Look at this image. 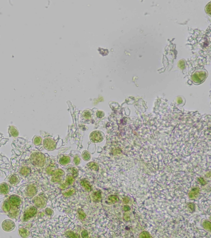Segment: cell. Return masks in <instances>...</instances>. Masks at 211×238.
<instances>
[{
	"label": "cell",
	"mask_w": 211,
	"mask_h": 238,
	"mask_svg": "<svg viewBox=\"0 0 211 238\" xmlns=\"http://www.w3.org/2000/svg\"><path fill=\"white\" fill-rule=\"evenodd\" d=\"M31 160L33 164L37 167L43 166L45 162L44 155L40 152H36L32 154Z\"/></svg>",
	"instance_id": "obj_1"
},
{
	"label": "cell",
	"mask_w": 211,
	"mask_h": 238,
	"mask_svg": "<svg viewBox=\"0 0 211 238\" xmlns=\"http://www.w3.org/2000/svg\"><path fill=\"white\" fill-rule=\"evenodd\" d=\"M104 134L102 131H95L90 134V140L93 143H100L104 139Z\"/></svg>",
	"instance_id": "obj_2"
},
{
	"label": "cell",
	"mask_w": 211,
	"mask_h": 238,
	"mask_svg": "<svg viewBox=\"0 0 211 238\" xmlns=\"http://www.w3.org/2000/svg\"><path fill=\"white\" fill-rule=\"evenodd\" d=\"M207 75V73L205 70H200L193 74V79L196 83H200L205 80Z\"/></svg>",
	"instance_id": "obj_3"
},
{
	"label": "cell",
	"mask_w": 211,
	"mask_h": 238,
	"mask_svg": "<svg viewBox=\"0 0 211 238\" xmlns=\"http://www.w3.org/2000/svg\"><path fill=\"white\" fill-rule=\"evenodd\" d=\"M37 209L34 206H31L27 209L24 215V220L26 221L33 218L37 213Z\"/></svg>",
	"instance_id": "obj_4"
},
{
	"label": "cell",
	"mask_w": 211,
	"mask_h": 238,
	"mask_svg": "<svg viewBox=\"0 0 211 238\" xmlns=\"http://www.w3.org/2000/svg\"><path fill=\"white\" fill-rule=\"evenodd\" d=\"M43 146L44 148L48 150H53L56 147V143L52 139L46 138L43 140Z\"/></svg>",
	"instance_id": "obj_5"
},
{
	"label": "cell",
	"mask_w": 211,
	"mask_h": 238,
	"mask_svg": "<svg viewBox=\"0 0 211 238\" xmlns=\"http://www.w3.org/2000/svg\"><path fill=\"white\" fill-rule=\"evenodd\" d=\"M33 202L36 206L40 208H43L46 206L47 202L45 199L42 196H36L33 200Z\"/></svg>",
	"instance_id": "obj_6"
},
{
	"label": "cell",
	"mask_w": 211,
	"mask_h": 238,
	"mask_svg": "<svg viewBox=\"0 0 211 238\" xmlns=\"http://www.w3.org/2000/svg\"><path fill=\"white\" fill-rule=\"evenodd\" d=\"M65 174L64 172L61 169H57L55 172L51 179V181L54 183L61 182L62 177Z\"/></svg>",
	"instance_id": "obj_7"
},
{
	"label": "cell",
	"mask_w": 211,
	"mask_h": 238,
	"mask_svg": "<svg viewBox=\"0 0 211 238\" xmlns=\"http://www.w3.org/2000/svg\"><path fill=\"white\" fill-rule=\"evenodd\" d=\"M2 226L4 230L6 232H10L14 229L15 227V224L13 221L6 220L3 221Z\"/></svg>",
	"instance_id": "obj_8"
},
{
	"label": "cell",
	"mask_w": 211,
	"mask_h": 238,
	"mask_svg": "<svg viewBox=\"0 0 211 238\" xmlns=\"http://www.w3.org/2000/svg\"><path fill=\"white\" fill-rule=\"evenodd\" d=\"M10 202L14 206H18L20 204L21 200L19 196L15 195H12L9 197Z\"/></svg>",
	"instance_id": "obj_9"
},
{
	"label": "cell",
	"mask_w": 211,
	"mask_h": 238,
	"mask_svg": "<svg viewBox=\"0 0 211 238\" xmlns=\"http://www.w3.org/2000/svg\"><path fill=\"white\" fill-rule=\"evenodd\" d=\"M91 197L93 201L99 202L102 199V191L99 189L94 191L91 195Z\"/></svg>",
	"instance_id": "obj_10"
},
{
	"label": "cell",
	"mask_w": 211,
	"mask_h": 238,
	"mask_svg": "<svg viewBox=\"0 0 211 238\" xmlns=\"http://www.w3.org/2000/svg\"><path fill=\"white\" fill-rule=\"evenodd\" d=\"M74 180L72 176H70V175L67 176L66 177V180L65 181V183L61 186V188L62 189H63V188H66L67 186H71V185L73 184V183H74Z\"/></svg>",
	"instance_id": "obj_11"
},
{
	"label": "cell",
	"mask_w": 211,
	"mask_h": 238,
	"mask_svg": "<svg viewBox=\"0 0 211 238\" xmlns=\"http://www.w3.org/2000/svg\"><path fill=\"white\" fill-rule=\"evenodd\" d=\"M9 192V187L6 183H3L0 184V194L5 195Z\"/></svg>",
	"instance_id": "obj_12"
},
{
	"label": "cell",
	"mask_w": 211,
	"mask_h": 238,
	"mask_svg": "<svg viewBox=\"0 0 211 238\" xmlns=\"http://www.w3.org/2000/svg\"><path fill=\"white\" fill-rule=\"evenodd\" d=\"M80 184L81 185V186L84 188H85V190H86L87 191H88V192H90L91 191L92 186H91V185H90V182L87 180H86V179L82 180L81 181Z\"/></svg>",
	"instance_id": "obj_13"
},
{
	"label": "cell",
	"mask_w": 211,
	"mask_h": 238,
	"mask_svg": "<svg viewBox=\"0 0 211 238\" xmlns=\"http://www.w3.org/2000/svg\"><path fill=\"white\" fill-rule=\"evenodd\" d=\"M37 190L35 187L33 186H30L28 187L27 189V193L28 195L32 196L34 195L36 193Z\"/></svg>",
	"instance_id": "obj_14"
},
{
	"label": "cell",
	"mask_w": 211,
	"mask_h": 238,
	"mask_svg": "<svg viewBox=\"0 0 211 238\" xmlns=\"http://www.w3.org/2000/svg\"><path fill=\"white\" fill-rule=\"evenodd\" d=\"M60 164L62 165H65L70 162V158L68 156H64L59 161Z\"/></svg>",
	"instance_id": "obj_15"
},
{
	"label": "cell",
	"mask_w": 211,
	"mask_h": 238,
	"mask_svg": "<svg viewBox=\"0 0 211 238\" xmlns=\"http://www.w3.org/2000/svg\"><path fill=\"white\" fill-rule=\"evenodd\" d=\"M9 132L10 134L14 137H17L19 134L18 130L14 126H11L9 128Z\"/></svg>",
	"instance_id": "obj_16"
},
{
	"label": "cell",
	"mask_w": 211,
	"mask_h": 238,
	"mask_svg": "<svg viewBox=\"0 0 211 238\" xmlns=\"http://www.w3.org/2000/svg\"><path fill=\"white\" fill-rule=\"evenodd\" d=\"M87 166L90 169L95 171H97L99 170V166L97 163L94 162H91L87 164Z\"/></svg>",
	"instance_id": "obj_17"
},
{
	"label": "cell",
	"mask_w": 211,
	"mask_h": 238,
	"mask_svg": "<svg viewBox=\"0 0 211 238\" xmlns=\"http://www.w3.org/2000/svg\"><path fill=\"white\" fill-rule=\"evenodd\" d=\"M65 236L68 238H79L80 236L78 234L75 233L73 231H68L65 233Z\"/></svg>",
	"instance_id": "obj_18"
},
{
	"label": "cell",
	"mask_w": 211,
	"mask_h": 238,
	"mask_svg": "<svg viewBox=\"0 0 211 238\" xmlns=\"http://www.w3.org/2000/svg\"><path fill=\"white\" fill-rule=\"evenodd\" d=\"M19 234L22 237H27L29 235V232L24 228H21L19 229Z\"/></svg>",
	"instance_id": "obj_19"
},
{
	"label": "cell",
	"mask_w": 211,
	"mask_h": 238,
	"mask_svg": "<svg viewBox=\"0 0 211 238\" xmlns=\"http://www.w3.org/2000/svg\"><path fill=\"white\" fill-rule=\"evenodd\" d=\"M10 208H11V206H10V201L8 200H5L3 203V208L4 211L5 212L9 211V210H10Z\"/></svg>",
	"instance_id": "obj_20"
},
{
	"label": "cell",
	"mask_w": 211,
	"mask_h": 238,
	"mask_svg": "<svg viewBox=\"0 0 211 238\" xmlns=\"http://www.w3.org/2000/svg\"><path fill=\"white\" fill-rule=\"evenodd\" d=\"M67 171L69 173H71L73 176L75 177L78 176V170L75 167H71V168H69L68 169Z\"/></svg>",
	"instance_id": "obj_21"
},
{
	"label": "cell",
	"mask_w": 211,
	"mask_h": 238,
	"mask_svg": "<svg viewBox=\"0 0 211 238\" xmlns=\"http://www.w3.org/2000/svg\"><path fill=\"white\" fill-rule=\"evenodd\" d=\"M19 211L17 209L13 208L9 213V216L12 218H15L18 215Z\"/></svg>",
	"instance_id": "obj_22"
},
{
	"label": "cell",
	"mask_w": 211,
	"mask_h": 238,
	"mask_svg": "<svg viewBox=\"0 0 211 238\" xmlns=\"http://www.w3.org/2000/svg\"><path fill=\"white\" fill-rule=\"evenodd\" d=\"M19 181V179L18 177L15 175L12 176L10 179V182L12 184H16Z\"/></svg>",
	"instance_id": "obj_23"
},
{
	"label": "cell",
	"mask_w": 211,
	"mask_h": 238,
	"mask_svg": "<svg viewBox=\"0 0 211 238\" xmlns=\"http://www.w3.org/2000/svg\"><path fill=\"white\" fill-rule=\"evenodd\" d=\"M108 199L109 201H111L112 203H115L119 201V199L118 197L115 195H111L108 196Z\"/></svg>",
	"instance_id": "obj_24"
},
{
	"label": "cell",
	"mask_w": 211,
	"mask_h": 238,
	"mask_svg": "<svg viewBox=\"0 0 211 238\" xmlns=\"http://www.w3.org/2000/svg\"><path fill=\"white\" fill-rule=\"evenodd\" d=\"M90 154L87 151H84L82 153V158L85 161H89L90 159Z\"/></svg>",
	"instance_id": "obj_25"
},
{
	"label": "cell",
	"mask_w": 211,
	"mask_h": 238,
	"mask_svg": "<svg viewBox=\"0 0 211 238\" xmlns=\"http://www.w3.org/2000/svg\"><path fill=\"white\" fill-rule=\"evenodd\" d=\"M78 213L79 215V217L80 219L81 220H83L85 219L86 217V214L84 212L83 209H79L78 210Z\"/></svg>",
	"instance_id": "obj_26"
},
{
	"label": "cell",
	"mask_w": 211,
	"mask_h": 238,
	"mask_svg": "<svg viewBox=\"0 0 211 238\" xmlns=\"http://www.w3.org/2000/svg\"><path fill=\"white\" fill-rule=\"evenodd\" d=\"M20 172L22 175L24 176H27L30 172V170L29 168H27L26 167L22 168Z\"/></svg>",
	"instance_id": "obj_27"
},
{
	"label": "cell",
	"mask_w": 211,
	"mask_h": 238,
	"mask_svg": "<svg viewBox=\"0 0 211 238\" xmlns=\"http://www.w3.org/2000/svg\"><path fill=\"white\" fill-rule=\"evenodd\" d=\"M41 141H42V139H41L40 137H39V136H36V137H35L34 139L33 142H34V144H35V145H39V144H41Z\"/></svg>",
	"instance_id": "obj_28"
},
{
	"label": "cell",
	"mask_w": 211,
	"mask_h": 238,
	"mask_svg": "<svg viewBox=\"0 0 211 238\" xmlns=\"http://www.w3.org/2000/svg\"><path fill=\"white\" fill-rule=\"evenodd\" d=\"M75 192V190L73 188H72L71 189L69 190V191H67L66 192L64 193L63 194V195L64 196H70L71 195H72Z\"/></svg>",
	"instance_id": "obj_29"
},
{
	"label": "cell",
	"mask_w": 211,
	"mask_h": 238,
	"mask_svg": "<svg viewBox=\"0 0 211 238\" xmlns=\"http://www.w3.org/2000/svg\"><path fill=\"white\" fill-rule=\"evenodd\" d=\"M80 158L78 156V155L75 156V157L74 158V163L75 165H78L79 164L80 162Z\"/></svg>",
	"instance_id": "obj_30"
},
{
	"label": "cell",
	"mask_w": 211,
	"mask_h": 238,
	"mask_svg": "<svg viewBox=\"0 0 211 238\" xmlns=\"http://www.w3.org/2000/svg\"><path fill=\"white\" fill-rule=\"evenodd\" d=\"M81 235L82 238H86L88 237V231L85 229H84V230H83L81 233Z\"/></svg>",
	"instance_id": "obj_31"
},
{
	"label": "cell",
	"mask_w": 211,
	"mask_h": 238,
	"mask_svg": "<svg viewBox=\"0 0 211 238\" xmlns=\"http://www.w3.org/2000/svg\"><path fill=\"white\" fill-rule=\"evenodd\" d=\"M206 11L207 13L210 14V13H211V4H210V3L207 5V6L206 7Z\"/></svg>",
	"instance_id": "obj_32"
},
{
	"label": "cell",
	"mask_w": 211,
	"mask_h": 238,
	"mask_svg": "<svg viewBox=\"0 0 211 238\" xmlns=\"http://www.w3.org/2000/svg\"><path fill=\"white\" fill-rule=\"evenodd\" d=\"M45 211H46V213H47V214L49 215H52V213H53V212H52V210L51 209H50V208H47L45 210Z\"/></svg>",
	"instance_id": "obj_33"
},
{
	"label": "cell",
	"mask_w": 211,
	"mask_h": 238,
	"mask_svg": "<svg viewBox=\"0 0 211 238\" xmlns=\"http://www.w3.org/2000/svg\"><path fill=\"white\" fill-rule=\"evenodd\" d=\"M179 67L181 69L184 68V62L183 61L181 60L179 62Z\"/></svg>",
	"instance_id": "obj_34"
},
{
	"label": "cell",
	"mask_w": 211,
	"mask_h": 238,
	"mask_svg": "<svg viewBox=\"0 0 211 238\" xmlns=\"http://www.w3.org/2000/svg\"><path fill=\"white\" fill-rule=\"evenodd\" d=\"M130 208V207H129V206H124V210H125V211H127V210H128L129 209H127V208Z\"/></svg>",
	"instance_id": "obj_35"
}]
</instances>
